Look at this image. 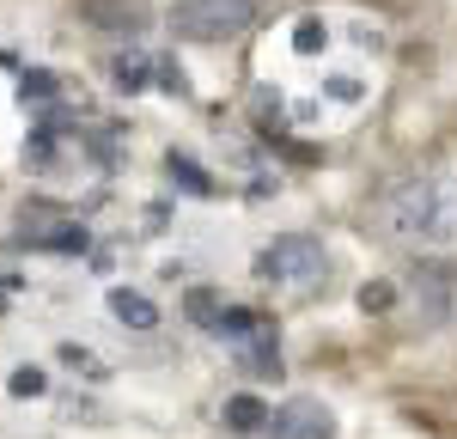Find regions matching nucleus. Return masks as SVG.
<instances>
[{"mask_svg": "<svg viewBox=\"0 0 457 439\" xmlns=\"http://www.w3.org/2000/svg\"><path fill=\"white\" fill-rule=\"evenodd\" d=\"M390 305H396V287H390V281H366V287H360V311H366V318H385Z\"/></svg>", "mask_w": 457, "mask_h": 439, "instance_id": "6ab92c4d", "label": "nucleus"}, {"mask_svg": "<svg viewBox=\"0 0 457 439\" xmlns=\"http://www.w3.org/2000/svg\"><path fill=\"white\" fill-rule=\"evenodd\" d=\"M329 434H336V421L312 397H293L281 415H269V439H329Z\"/></svg>", "mask_w": 457, "mask_h": 439, "instance_id": "0eeeda50", "label": "nucleus"}, {"mask_svg": "<svg viewBox=\"0 0 457 439\" xmlns=\"http://www.w3.org/2000/svg\"><path fill=\"white\" fill-rule=\"evenodd\" d=\"M165 178H171L177 189H189V195H213V178L195 165V159H189V153H177V146L165 153Z\"/></svg>", "mask_w": 457, "mask_h": 439, "instance_id": "ddd939ff", "label": "nucleus"}, {"mask_svg": "<svg viewBox=\"0 0 457 439\" xmlns=\"http://www.w3.org/2000/svg\"><path fill=\"white\" fill-rule=\"evenodd\" d=\"M183 311H189V324L213 329V324H220V311H226V299H220V293H208V287H195L189 299H183Z\"/></svg>", "mask_w": 457, "mask_h": 439, "instance_id": "dca6fc26", "label": "nucleus"}, {"mask_svg": "<svg viewBox=\"0 0 457 439\" xmlns=\"http://www.w3.org/2000/svg\"><path fill=\"white\" fill-rule=\"evenodd\" d=\"M55 165H62V135L37 122L31 141H25V171H55Z\"/></svg>", "mask_w": 457, "mask_h": 439, "instance_id": "2eb2a0df", "label": "nucleus"}, {"mask_svg": "<svg viewBox=\"0 0 457 439\" xmlns=\"http://www.w3.org/2000/svg\"><path fill=\"white\" fill-rule=\"evenodd\" d=\"M226 427L232 434H262L269 427V402L262 397H226Z\"/></svg>", "mask_w": 457, "mask_h": 439, "instance_id": "4468645a", "label": "nucleus"}, {"mask_svg": "<svg viewBox=\"0 0 457 439\" xmlns=\"http://www.w3.org/2000/svg\"><path fill=\"white\" fill-rule=\"evenodd\" d=\"M43 391H49V378H43V366H19V372H12V397H43Z\"/></svg>", "mask_w": 457, "mask_h": 439, "instance_id": "aec40b11", "label": "nucleus"}, {"mask_svg": "<svg viewBox=\"0 0 457 439\" xmlns=\"http://www.w3.org/2000/svg\"><path fill=\"white\" fill-rule=\"evenodd\" d=\"M19 232H25V244H31V251H49V256H86V251H92V232H86L79 220H62L49 202L25 208Z\"/></svg>", "mask_w": 457, "mask_h": 439, "instance_id": "20e7f679", "label": "nucleus"}, {"mask_svg": "<svg viewBox=\"0 0 457 439\" xmlns=\"http://www.w3.org/2000/svg\"><path fill=\"white\" fill-rule=\"evenodd\" d=\"M55 360H62V366H73V372H86V378H104V372H110V366L98 360L92 348H79V342H62V348H55Z\"/></svg>", "mask_w": 457, "mask_h": 439, "instance_id": "a211bd4d", "label": "nucleus"}, {"mask_svg": "<svg viewBox=\"0 0 457 439\" xmlns=\"http://www.w3.org/2000/svg\"><path fill=\"white\" fill-rule=\"evenodd\" d=\"M323 269H329V256H323V238L312 232H281L256 251V281H275V287H312Z\"/></svg>", "mask_w": 457, "mask_h": 439, "instance_id": "f03ea898", "label": "nucleus"}, {"mask_svg": "<svg viewBox=\"0 0 457 439\" xmlns=\"http://www.w3.org/2000/svg\"><path fill=\"white\" fill-rule=\"evenodd\" d=\"M323 98H336V104H353V98H360V79H353V73H329V79H323Z\"/></svg>", "mask_w": 457, "mask_h": 439, "instance_id": "4be33fe9", "label": "nucleus"}, {"mask_svg": "<svg viewBox=\"0 0 457 439\" xmlns=\"http://www.w3.org/2000/svg\"><path fill=\"white\" fill-rule=\"evenodd\" d=\"M372 220L396 244H457V183L427 178V171L396 178L378 189Z\"/></svg>", "mask_w": 457, "mask_h": 439, "instance_id": "f257e3e1", "label": "nucleus"}, {"mask_svg": "<svg viewBox=\"0 0 457 439\" xmlns=\"http://www.w3.org/2000/svg\"><path fill=\"white\" fill-rule=\"evenodd\" d=\"M110 79H116L122 92H141L146 79H153V55H146V49H122V55H110Z\"/></svg>", "mask_w": 457, "mask_h": 439, "instance_id": "9b49d317", "label": "nucleus"}, {"mask_svg": "<svg viewBox=\"0 0 457 439\" xmlns=\"http://www.w3.org/2000/svg\"><path fill=\"white\" fill-rule=\"evenodd\" d=\"M55 98H62V79H55L49 68H25V73H19V104L31 110V116L43 104H55Z\"/></svg>", "mask_w": 457, "mask_h": 439, "instance_id": "9d476101", "label": "nucleus"}, {"mask_svg": "<svg viewBox=\"0 0 457 439\" xmlns=\"http://www.w3.org/2000/svg\"><path fill=\"white\" fill-rule=\"evenodd\" d=\"M256 329H269L262 311H238V305H226V311H220V324H213V335H220L226 348H238V342H250Z\"/></svg>", "mask_w": 457, "mask_h": 439, "instance_id": "f8f14e48", "label": "nucleus"}, {"mask_svg": "<svg viewBox=\"0 0 457 439\" xmlns=\"http://www.w3.org/2000/svg\"><path fill=\"white\" fill-rule=\"evenodd\" d=\"M415 305H421V324H452L457 311V269L439 256L415 262Z\"/></svg>", "mask_w": 457, "mask_h": 439, "instance_id": "39448f33", "label": "nucleus"}, {"mask_svg": "<svg viewBox=\"0 0 457 439\" xmlns=\"http://www.w3.org/2000/svg\"><path fill=\"white\" fill-rule=\"evenodd\" d=\"M256 25V0H177L171 6V31L189 43H226Z\"/></svg>", "mask_w": 457, "mask_h": 439, "instance_id": "7ed1b4c3", "label": "nucleus"}, {"mask_svg": "<svg viewBox=\"0 0 457 439\" xmlns=\"http://www.w3.org/2000/svg\"><path fill=\"white\" fill-rule=\"evenodd\" d=\"M79 19L110 37H141L153 25V6L146 0H79Z\"/></svg>", "mask_w": 457, "mask_h": 439, "instance_id": "423d86ee", "label": "nucleus"}, {"mask_svg": "<svg viewBox=\"0 0 457 439\" xmlns=\"http://www.w3.org/2000/svg\"><path fill=\"white\" fill-rule=\"evenodd\" d=\"M293 49H299V55H323V49H329V25H323V19H299V25H293Z\"/></svg>", "mask_w": 457, "mask_h": 439, "instance_id": "f3484780", "label": "nucleus"}, {"mask_svg": "<svg viewBox=\"0 0 457 439\" xmlns=\"http://www.w3.org/2000/svg\"><path fill=\"white\" fill-rule=\"evenodd\" d=\"M232 354H238V366H245V372H256V378H281V342H275V324L256 329L250 342H238Z\"/></svg>", "mask_w": 457, "mask_h": 439, "instance_id": "6e6552de", "label": "nucleus"}, {"mask_svg": "<svg viewBox=\"0 0 457 439\" xmlns=\"http://www.w3.org/2000/svg\"><path fill=\"white\" fill-rule=\"evenodd\" d=\"M153 79H159L171 98H189V79H183V68H177V62H153Z\"/></svg>", "mask_w": 457, "mask_h": 439, "instance_id": "412c9836", "label": "nucleus"}, {"mask_svg": "<svg viewBox=\"0 0 457 439\" xmlns=\"http://www.w3.org/2000/svg\"><path fill=\"white\" fill-rule=\"evenodd\" d=\"M110 318L122 329H159V305L135 287H110Z\"/></svg>", "mask_w": 457, "mask_h": 439, "instance_id": "1a4fd4ad", "label": "nucleus"}]
</instances>
